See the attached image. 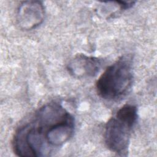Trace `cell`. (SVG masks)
Masks as SVG:
<instances>
[{
	"mask_svg": "<svg viewBox=\"0 0 157 157\" xmlns=\"http://www.w3.org/2000/svg\"><path fill=\"white\" fill-rule=\"evenodd\" d=\"M102 64L100 58L84 54L77 55L67 64V70L75 77H94Z\"/></svg>",
	"mask_w": 157,
	"mask_h": 157,
	"instance_id": "5",
	"label": "cell"
},
{
	"mask_svg": "<svg viewBox=\"0 0 157 157\" xmlns=\"http://www.w3.org/2000/svg\"><path fill=\"white\" fill-rule=\"evenodd\" d=\"M137 120V107L125 104L108 120L105 127L104 140L110 151L122 155L127 151Z\"/></svg>",
	"mask_w": 157,
	"mask_h": 157,
	"instance_id": "3",
	"label": "cell"
},
{
	"mask_svg": "<svg viewBox=\"0 0 157 157\" xmlns=\"http://www.w3.org/2000/svg\"><path fill=\"white\" fill-rule=\"evenodd\" d=\"M45 9L41 1H26L18 7L17 21L22 29L31 30L39 26L44 21Z\"/></svg>",
	"mask_w": 157,
	"mask_h": 157,
	"instance_id": "4",
	"label": "cell"
},
{
	"mask_svg": "<svg viewBox=\"0 0 157 157\" xmlns=\"http://www.w3.org/2000/svg\"><path fill=\"white\" fill-rule=\"evenodd\" d=\"M69 112L60 103L50 102L40 107L32 118L15 131L12 139L14 153L19 156H48L52 153L48 144L54 124Z\"/></svg>",
	"mask_w": 157,
	"mask_h": 157,
	"instance_id": "1",
	"label": "cell"
},
{
	"mask_svg": "<svg viewBox=\"0 0 157 157\" xmlns=\"http://www.w3.org/2000/svg\"><path fill=\"white\" fill-rule=\"evenodd\" d=\"M132 58L122 55L109 66L96 83L98 94L109 101L118 100L129 91L133 82Z\"/></svg>",
	"mask_w": 157,
	"mask_h": 157,
	"instance_id": "2",
	"label": "cell"
}]
</instances>
